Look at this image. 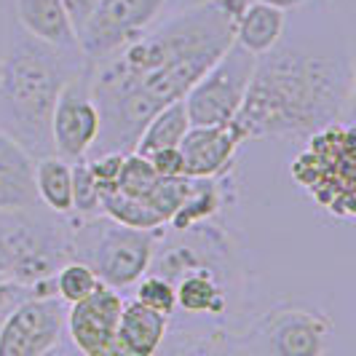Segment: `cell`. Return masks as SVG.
I'll use <instances>...</instances> for the list:
<instances>
[{"label": "cell", "instance_id": "1", "mask_svg": "<svg viewBox=\"0 0 356 356\" xmlns=\"http://www.w3.org/2000/svg\"><path fill=\"white\" fill-rule=\"evenodd\" d=\"M244 3L247 0H198L172 17L156 19L118 54L91 65L99 134L89 156L131 153L150 115L182 99L233 43Z\"/></svg>", "mask_w": 356, "mask_h": 356}, {"label": "cell", "instance_id": "2", "mask_svg": "<svg viewBox=\"0 0 356 356\" xmlns=\"http://www.w3.org/2000/svg\"><path fill=\"white\" fill-rule=\"evenodd\" d=\"M354 99V65L348 54H319L276 43L257 56L254 75L236 113L250 140H305L343 121Z\"/></svg>", "mask_w": 356, "mask_h": 356}, {"label": "cell", "instance_id": "3", "mask_svg": "<svg viewBox=\"0 0 356 356\" xmlns=\"http://www.w3.org/2000/svg\"><path fill=\"white\" fill-rule=\"evenodd\" d=\"M86 67L78 49H56L11 19L0 54V129L33 159L54 153L51 113L65 81Z\"/></svg>", "mask_w": 356, "mask_h": 356}, {"label": "cell", "instance_id": "4", "mask_svg": "<svg viewBox=\"0 0 356 356\" xmlns=\"http://www.w3.org/2000/svg\"><path fill=\"white\" fill-rule=\"evenodd\" d=\"M70 260L67 214L33 209L0 212V276L33 289V295H56L54 273Z\"/></svg>", "mask_w": 356, "mask_h": 356}, {"label": "cell", "instance_id": "5", "mask_svg": "<svg viewBox=\"0 0 356 356\" xmlns=\"http://www.w3.org/2000/svg\"><path fill=\"white\" fill-rule=\"evenodd\" d=\"M163 228H129L102 212L91 217L67 214L70 260L86 263L107 286H134L147 273Z\"/></svg>", "mask_w": 356, "mask_h": 356}, {"label": "cell", "instance_id": "6", "mask_svg": "<svg viewBox=\"0 0 356 356\" xmlns=\"http://www.w3.org/2000/svg\"><path fill=\"white\" fill-rule=\"evenodd\" d=\"M289 175L332 217H354V129L343 121L305 137Z\"/></svg>", "mask_w": 356, "mask_h": 356}, {"label": "cell", "instance_id": "7", "mask_svg": "<svg viewBox=\"0 0 356 356\" xmlns=\"http://www.w3.org/2000/svg\"><path fill=\"white\" fill-rule=\"evenodd\" d=\"M332 321L308 308H273L250 321L244 332H233L228 351L270 356H319L327 351Z\"/></svg>", "mask_w": 356, "mask_h": 356}, {"label": "cell", "instance_id": "8", "mask_svg": "<svg viewBox=\"0 0 356 356\" xmlns=\"http://www.w3.org/2000/svg\"><path fill=\"white\" fill-rule=\"evenodd\" d=\"M254 65H257V56L233 40L182 97L191 126L233 121L244 105L250 81L254 75Z\"/></svg>", "mask_w": 356, "mask_h": 356}, {"label": "cell", "instance_id": "9", "mask_svg": "<svg viewBox=\"0 0 356 356\" xmlns=\"http://www.w3.org/2000/svg\"><path fill=\"white\" fill-rule=\"evenodd\" d=\"M169 0H99L86 24L78 30V51L89 65L105 62L126 43L145 33Z\"/></svg>", "mask_w": 356, "mask_h": 356}, {"label": "cell", "instance_id": "10", "mask_svg": "<svg viewBox=\"0 0 356 356\" xmlns=\"http://www.w3.org/2000/svg\"><path fill=\"white\" fill-rule=\"evenodd\" d=\"M67 335V303L56 295H30L19 300L0 324V356H43Z\"/></svg>", "mask_w": 356, "mask_h": 356}, {"label": "cell", "instance_id": "11", "mask_svg": "<svg viewBox=\"0 0 356 356\" xmlns=\"http://www.w3.org/2000/svg\"><path fill=\"white\" fill-rule=\"evenodd\" d=\"M99 134V110L91 94V65L86 62L65 81L51 113V145L54 153L72 161L86 159Z\"/></svg>", "mask_w": 356, "mask_h": 356}, {"label": "cell", "instance_id": "12", "mask_svg": "<svg viewBox=\"0 0 356 356\" xmlns=\"http://www.w3.org/2000/svg\"><path fill=\"white\" fill-rule=\"evenodd\" d=\"M124 295L115 286L99 284L91 295L67 305V338L86 356H118V319Z\"/></svg>", "mask_w": 356, "mask_h": 356}, {"label": "cell", "instance_id": "13", "mask_svg": "<svg viewBox=\"0 0 356 356\" xmlns=\"http://www.w3.org/2000/svg\"><path fill=\"white\" fill-rule=\"evenodd\" d=\"M247 143L241 126L233 121L212 126H191L177 145L185 177H225L238 147Z\"/></svg>", "mask_w": 356, "mask_h": 356}, {"label": "cell", "instance_id": "14", "mask_svg": "<svg viewBox=\"0 0 356 356\" xmlns=\"http://www.w3.org/2000/svg\"><path fill=\"white\" fill-rule=\"evenodd\" d=\"M38 207L35 159L0 129V212Z\"/></svg>", "mask_w": 356, "mask_h": 356}, {"label": "cell", "instance_id": "15", "mask_svg": "<svg viewBox=\"0 0 356 356\" xmlns=\"http://www.w3.org/2000/svg\"><path fill=\"white\" fill-rule=\"evenodd\" d=\"M169 316L140 300H124V311L118 319V356H153L163 348L169 332Z\"/></svg>", "mask_w": 356, "mask_h": 356}, {"label": "cell", "instance_id": "16", "mask_svg": "<svg viewBox=\"0 0 356 356\" xmlns=\"http://www.w3.org/2000/svg\"><path fill=\"white\" fill-rule=\"evenodd\" d=\"M14 22L56 49H78V38L62 0H14Z\"/></svg>", "mask_w": 356, "mask_h": 356}, {"label": "cell", "instance_id": "17", "mask_svg": "<svg viewBox=\"0 0 356 356\" xmlns=\"http://www.w3.org/2000/svg\"><path fill=\"white\" fill-rule=\"evenodd\" d=\"M286 11L273 8L260 0H247L241 14L236 19V30H233V40L247 49L250 54L260 56V54L270 51L282 38H284Z\"/></svg>", "mask_w": 356, "mask_h": 356}, {"label": "cell", "instance_id": "18", "mask_svg": "<svg viewBox=\"0 0 356 356\" xmlns=\"http://www.w3.org/2000/svg\"><path fill=\"white\" fill-rule=\"evenodd\" d=\"M225 207V188L222 177H191V191L182 198L177 212L169 217L166 228L172 231H188L193 225L209 222Z\"/></svg>", "mask_w": 356, "mask_h": 356}, {"label": "cell", "instance_id": "19", "mask_svg": "<svg viewBox=\"0 0 356 356\" xmlns=\"http://www.w3.org/2000/svg\"><path fill=\"white\" fill-rule=\"evenodd\" d=\"M35 193L54 214L72 212V163L56 153L35 159Z\"/></svg>", "mask_w": 356, "mask_h": 356}, {"label": "cell", "instance_id": "20", "mask_svg": "<svg viewBox=\"0 0 356 356\" xmlns=\"http://www.w3.org/2000/svg\"><path fill=\"white\" fill-rule=\"evenodd\" d=\"M188 129H191V118H188L185 102L175 99V102L163 105L150 115V121L145 124L134 150L140 156H147V153L161 150V147H177Z\"/></svg>", "mask_w": 356, "mask_h": 356}, {"label": "cell", "instance_id": "21", "mask_svg": "<svg viewBox=\"0 0 356 356\" xmlns=\"http://www.w3.org/2000/svg\"><path fill=\"white\" fill-rule=\"evenodd\" d=\"M99 209H102V214H107L110 220H115V222H121V225H129V228L153 231V228H163V225H166L145 201H140V198H134V196H126L121 191H105Z\"/></svg>", "mask_w": 356, "mask_h": 356}, {"label": "cell", "instance_id": "22", "mask_svg": "<svg viewBox=\"0 0 356 356\" xmlns=\"http://www.w3.org/2000/svg\"><path fill=\"white\" fill-rule=\"evenodd\" d=\"M99 284H102L99 276L81 260H65L54 273V292H56L59 300H65L67 305L91 295Z\"/></svg>", "mask_w": 356, "mask_h": 356}, {"label": "cell", "instance_id": "23", "mask_svg": "<svg viewBox=\"0 0 356 356\" xmlns=\"http://www.w3.org/2000/svg\"><path fill=\"white\" fill-rule=\"evenodd\" d=\"M99 204H102V193H99V185L94 175L89 172V163L86 159L72 161V212L78 217H91V214H99Z\"/></svg>", "mask_w": 356, "mask_h": 356}, {"label": "cell", "instance_id": "24", "mask_svg": "<svg viewBox=\"0 0 356 356\" xmlns=\"http://www.w3.org/2000/svg\"><path fill=\"white\" fill-rule=\"evenodd\" d=\"M134 300L156 308L161 314H166L169 319L175 316L177 311V292H175V284L169 279H163L159 273H145L143 279L134 284Z\"/></svg>", "mask_w": 356, "mask_h": 356}, {"label": "cell", "instance_id": "25", "mask_svg": "<svg viewBox=\"0 0 356 356\" xmlns=\"http://www.w3.org/2000/svg\"><path fill=\"white\" fill-rule=\"evenodd\" d=\"M145 159L153 163V169L161 177H185V166H182V153L179 147H161L147 153Z\"/></svg>", "mask_w": 356, "mask_h": 356}, {"label": "cell", "instance_id": "26", "mask_svg": "<svg viewBox=\"0 0 356 356\" xmlns=\"http://www.w3.org/2000/svg\"><path fill=\"white\" fill-rule=\"evenodd\" d=\"M62 3L67 8V17H70L72 27H75V35H78V30L86 24V19L91 17V11L97 8L99 0H62Z\"/></svg>", "mask_w": 356, "mask_h": 356}, {"label": "cell", "instance_id": "27", "mask_svg": "<svg viewBox=\"0 0 356 356\" xmlns=\"http://www.w3.org/2000/svg\"><path fill=\"white\" fill-rule=\"evenodd\" d=\"M260 3H268V6L282 8V11H292V8H303L305 3H311V0H260Z\"/></svg>", "mask_w": 356, "mask_h": 356}]
</instances>
